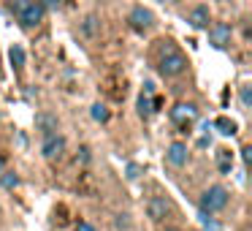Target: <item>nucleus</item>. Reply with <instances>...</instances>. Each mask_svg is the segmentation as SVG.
Here are the masks:
<instances>
[{
	"mask_svg": "<svg viewBox=\"0 0 252 231\" xmlns=\"http://www.w3.org/2000/svg\"><path fill=\"white\" fill-rule=\"evenodd\" d=\"M241 158H244V166H250V163H252V147H244V150H241Z\"/></svg>",
	"mask_w": 252,
	"mask_h": 231,
	"instance_id": "20",
	"label": "nucleus"
},
{
	"mask_svg": "<svg viewBox=\"0 0 252 231\" xmlns=\"http://www.w3.org/2000/svg\"><path fill=\"white\" fill-rule=\"evenodd\" d=\"M0 182H3V188H8V191H11V188L19 185V177L14 174V171H3V174H0Z\"/></svg>",
	"mask_w": 252,
	"mask_h": 231,
	"instance_id": "15",
	"label": "nucleus"
},
{
	"mask_svg": "<svg viewBox=\"0 0 252 231\" xmlns=\"http://www.w3.org/2000/svg\"><path fill=\"white\" fill-rule=\"evenodd\" d=\"M35 128L38 131H44V136H49V133H57V117L55 115H38L35 117Z\"/></svg>",
	"mask_w": 252,
	"mask_h": 231,
	"instance_id": "10",
	"label": "nucleus"
},
{
	"mask_svg": "<svg viewBox=\"0 0 252 231\" xmlns=\"http://www.w3.org/2000/svg\"><path fill=\"white\" fill-rule=\"evenodd\" d=\"M198 117V109L192 104H176L171 109V122L182 128V133H187V128L192 125V120Z\"/></svg>",
	"mask_w": 252,
	"mask_h": 231,
	"instance_id": "4",
	"label": "nucleus"
},
{
	"mask_svg": "<svg viewBox=\"0 0 252 231\" xmlns=\"http://www.w3.org/2000/svg\"><path fill=\"white\" fill-rule=\"evenodd\" d=\"M76 231H95V226H90V223H79V226H76Z\"/></svg>",
	"mask_w": 252,
	"mask_h": 231,
	"instance_id": "21",
	"label": "nucleus"
},
{
	"mask_svg": "<svg viewBox=\"0 0 252 231\" xmlns=\"http://www.w3.org/2000/svg\"><path fill=\"white\" fill-rule=\"evenodd\" d=\"M63 150H65V139L57 136V133H49V136L44 139V147H41V153H44L46 160H55L63 155Z\"/></svg>",
	"mask_w": 252,
	"mask_h": 231,
	"instance_id": "5",
	"label": "nucleus"
},
{
	"mask_svg": "<svg viewBox=\"0 0 252 231\" xmlns=\"http://www.w3.org/2000/svg\"><path fill=\"white\" fill-rule=\"evenodd\" d=\"M230 166H233V153L230 150H217V169L222 174H230Z\"/></svg>",
	"mask_w": 252,
	"mask_h": 231,
	"instance_id": "12",
	"label": "nucleus"
},
{
	"mask_svg": "<svg viewBox=\"0 0 252 231\" xmlns=\"http://www.w3.org/2000/svg\"><path fill=\"white\" fill-rule=\"evenodd\" d=\"M46 3H49V6H55V3H57V0H46Z\"/></svg>",
	"mask_w": 252,
	"mask_h": 231,
	"instance_id": "23",
	"label": "nucleus"
},
{
	"mask_svg": "<svg viewBox=\"0 0 252 231\" xmlns=\"http://www.w3.org/2000/svg\"><path fill=\"white\" fill-rule=\"evenodd\" d=\"M147 209H149V218H152V220H163V218H165V212L171 209V204L165 201V198L155 196L152 201H149V207H147Z\"/></svg>",
	"mask_w": 252,
	"mask_h": 231,
	"instance_id": "9",
	"label": "nucleus"
},
{
	"mask_svg": "<svg viewBox=\"0 0 252 231\" xmlns=\"http://www.w3.org/2000/svg\"><path fill=\"white\" fill-rule=\"evenodd\" d=\"M138 112H141V117L152 115V98H149V93H144L141 98H138Z\"/></svg>",
	"mask_w": 252,
	"mask_h": 231,
	"instance_id": "16",
	"label": "nucleus"
},
{
	"mask_svg": "<svg viewBox=\"0 0 252 231\" xmlns=\"http://www.w3.org/2000/svg\"><path fill=\"white\" fill-rule=\"evenodd\" d=\"M250 104H252V90L250 87H241V106L250 109Z\"/></svg>",
	"mask_w": 252,
	"mask_h": 231,
	"instance_id": "18",
	"label": "nucleus"
},
{
	"mask_svg": "<svg viewBox=\"0 0 252 231\" xmlns=\"http://www.w3.org/2000/svg\"><path fill=\"white\" fill-rule=\"evenodd\" d=\"M8 57H11V66H14V68H22V66H25V49H22L19 44H14V46H11Z\"/></svg>",
	"mask_w": 252,
	"mask_h": 231,
	"instance_id": "14",
	"label": "nucleus"
},
{
	"mask_svg": "<svg viewBox=\"0 0 252 231\" xmlns=\"http://www.w3.org/2000/svg\"><path fill=\"white\" fill-rule=\"evenodd\" d=\"M165 158H168L171 166H185L187 163V147L182 142H174L168 147V153H165Z\"/></svg>",
	"mask_w": 252,
	"mask_h": 231,
	"instance_id": "8",
	"label": "nucleus"
},
{
	"mask_svg": "<svg viewBox=\"0 0 252 231\" xmlns=\"http://www.w3.org/2000/svg\"><path fill=\"white\" fill-rule=\"evenodd\" d=\"M214 128H217L222 136H233L236 133V122L228 120V117H217V120H214Z\"/></svg>",
	"mask_w": 252,
	"mask_h": 231,
	"instance_id": "13",
	"label": "nucleus"
},
{
	"mask_svg": "<svg viewBox=\"0 0 252 231\" xmlns=\"http://www.w3.org/2000/svg\"><path fill=\"white\" fill-rule=\"evenodd\" d=\"M209 41H212L217 49L228 46L230 44V28H228V25H214V28L209 30Z\"/></svg>",
	"mask_w": 252,
	"mask_h": 231,
	"instance_id": "7",
	"label": "nucleus"
},
{
	"mask_svg": "<svg viewBox=\"0 0 252 231\" xmlns=\"http://www.w3.org/2000/svg\"><path fill=\"white\" fill-rule=\"evenodd\" d=\"M190 25L192 28H209V8L206 6H198V8H192V14H190Z\"/></svg>",
	"mask_w": 252,
	"mask_h": 231,
	"instance_id": "11",
	"label": "nucleus"
},
{
	"mask_svg": "<svg viewBox=\"0 0 252 231\" xmlns=\"http://www.w3.org/2000/svg\"><path fill=\"white\" fill-rule=\"evenodd\" d=\"M158 68H160V74H163V77H179V74L187 68L185 52H182L176 44H171V41H160Z\"/></svg>",
	"mask_w": 252,
	"mask_h": 231,
	"instance_id": "1",
	"label": "nucleus"
},
{
	"mask_svg": "<svg viewBox=\"0 0 252 231\" xmlns=\"http://www.w3.org/2000/svg\"><path fill=\"white\" fill-rule=\"evenodd\" d=\"M127 22L133 25V30H141V33H144V30H149V28H152L155 17H152V11H147V8H141V6H138V8H133V11H130Z\"/></svg>",
	"mask_w": 252,
	"mask_h": 231,
	"instance_id": "6",
	"label": "nucleus"
},
{
	"mask_svg": "<svg viewBox=\"0 0 252 231\" xmlns=\"http://www.w3.org/2000/svg\"><path fill=\"white\" fill-rule=\"evenodd\" d=\"M138 174H141V169H138L136 163H130V166H127V180H136Z\"/></svg>",
	"mask_w": 252,
	"mask_h": 231,
	"instance_id": "19",
	"label": "nucleus"
},
{
	"mask_svg": "<svg viewBox=\"0 0 252 231\" xmlns=\"http://www.w3.org/2000/svg\"><path fill=\"white\" fill-rule=\"evenodd\" d=\"M93 120L106 122V120H109V109H106L103 104H95V106H93Z\"/></svg>",
	"mask_w": 252,
	"mask_h": 231,
	"instance_id": "17",
	"label": "nucleus"
},
{
	"mask_svg": "<svg viewBox=\"0 0 252 231\" xmlns=\"http://www.w3.org/2000/svg\"><path fill=\"white\" fill-rule=\"evenodd\" d=\"M11 14L22 28H38L44 22V3L41 0H11Z\"/></svg>",
	"mask_w": 252,
	"mask_h": 231,
	"instance_id": "2",
	"label": "nucleus"
},
{
	"mask_svg": "<svg viewBox=\"0 0 252 231\" xmlns=\"http://www.w3.org/2000/svg\"><path fill=\"white\" fill-rule=\"evenodd\" d=\"M225 204H228V191H225L222 185H212L201 196V212H217Z\"/></svg>",
	"mask_w": 252,
	"mask_h": 231,
	"instance_id": "3",
	"label": "nucleus"
},
{
	"mask_svg": "<svg viewBox=\"0 0 252 231\" xmlns=\"http://www.w3.org/2000/svg\"><path fill=\"white\" fill-rule=\"evenodd\" d=\"M3 171H6V163H3V158H0V174H3Z\"/></svg>",
	"mask_w": 252,
	"mask_h": 231,
	"instance_id": "22",
	"label": "nucleus"
}]
</instances>
